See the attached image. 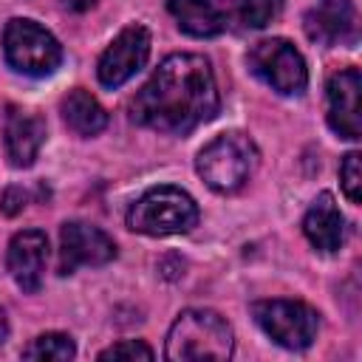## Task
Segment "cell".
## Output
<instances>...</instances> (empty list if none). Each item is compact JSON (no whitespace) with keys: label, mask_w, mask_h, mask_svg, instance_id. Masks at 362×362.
Here are the masks:
<instances>
[{"label":"cell","mask_w":362,"mask_h":362,"mask_svg":"<svg viewBox=\"0 0 362 362\" xmlns=\"http://www.w3.org/2000/svg\"><path fill=\"white\" fill-rule=\"evenodd\" d=\"M218 85L206 57L173 54L130 99V119L141 127L184 136L218 113Z\"/></svg>","instance_id":"1"},{"label":"cell","mask_w":362,"mask_h":362,"mask_svg":"<svg viewBox=\"0 0 362 362\" xmlns=\"http://www.w3.org/2000/svg\"><path fill=\"white\" fill-rule=\"evenodd\" d=\"M232 328L218 311L187 308L167 331L164 356L173 362H221L232 356Z\"/></svg>","instance_id":"2"},{"label":"cell","mask_w":362,"mask_h":362,"mask_svg":"<svg viewBox=\"0 0 362 362\" xmlns=\"http://www.w3.org/2000/svg\"><path fill=\"white\" fill-rule=\"evenodd\" d=\"M257 150L243 133H221L215 136L195 158L198 175L215 192H235L240 189L252 170H255Z\"/></svg>","instance_id":"3"},{"label":"cell","mask_w":362,"mask_h":362,"mask_svg":"<svg viewBox=\"0 0 362 362\" xmlns=\"http://www.w3.org/2000/svg\"><path fill=\"white\" fill-rule=\"evenodd\" d=\"M198 223L195 201L178 187H156L144 192L127 212V226L141 235H178Z\"/></svg>","instance_id":"4"},{"label":"cell","mask_w":362,"mask_h":362,"mask_svg":"<svg viewBox=\"0 0 362 362\" xmlns=\"http://www.w3.org/2000/svg\"><path fill=\"white\" fill-rule=\"evenodd\" d=\"M3 54L6 62L25 76H48L57 71L62 59V48L51 31L40 23L14 17L3 31Z\"/></svg>","instance_id":"5"},{"label":"cell","mask_w":362,"mask_h":362,"mask_svg":"<svg viewBox=\"0 0 362 362\" xmlns=\"http://www.w3.org/2000/svg\"><path fill=\"white\" fill-rule=\"evenodd\" d=\"M255 322L283 348L303 351L317 339L320 314L300 300H257L252 305Z\"/></svg>","instance_id":"6"},{"label":"cell","mask_w":362,"mask_h":362,"mask_svg":"<svg viewBox=\"0 0 362 362\" xmlns=\"http://www.w3.org/2000/svg\"><path fill=\"white\" fill-rule=\"evenodd\" d=\"M246 62H249L252 74L260 76L266 85H272V90H277V93H286V96L303 93L308 85V71H305L303 54L283 37L260 40L257 45H252Z\"/></svg>","instance_id":"7"},{"label":"cell","mask_w":362,"mask_h":362,"mask_svg":"<svg viewBox=\"0 0 362 362\" xmlns=\"http://www.w3.org/2000/svg\"><path fill=\"white\" fill-rule=\"evenodd\" d=\"M116 257V243L102 229L71 221L59 232V274H71L79 266H105Z\"/></svg>","instance_id":"8"},{"label":"cell","mask_w":362,"mask_h":362,"mask_svg":"<svg viewBox=\"0 0 362 362\" xmlns=\"http://www.w3.org/2000/svg\"><path fill=\"white\" fill-rule=\"evenodd\" d=\"M147 57H150V31L144 25H127L99 57V68H96L99 82L105 88L124 85L136 71H141Z\"/></svg>","instance_id":"9"},{"label":"cell","mask_w":362,"mask_h":362,"mask_svg":"<svg viewBox=\"0 0 362 362\" xmlns=\"http://www.w3.org/2000/svg\"><path fill=\"white\" fill-rule=\"evenodd\" d=\"M328 124L342 139L362 136V74L356 68H342L328 76Z\"/></svg>","instance_id":"10"},{"label":"cell","mask_w":362,"mask_h":362,"mask_svg":"<svg viewBox=\"0 0 362 362\" xmlns=\"http://www.w3.org/2000/svg\"><path fill=\"white\" fill-rule=\"evenodd\" d=\"M45 260H48L45 232L25 229V232H17L11 238L8 252H6V269L23 291H28V294L40 291L42 277H45Z\"/></svg>","instance_id":"11"},{"label":"cell","mask_w":362,"mask_h":362,"mask_svg":"<svg viewBox=\"0 0 362 362\" xmlns=\"http://www.w3.org/2000/svg\"><path fill=\"white\" fill-rule=\"evenodd\" d=\"M305 31L314 42L334 45L351 42L356 37V11L351 0H320L317 8L305 14Z\"/></svg>","instance_id":"12"},{"label":"cell","mask_w":362,"mask_h":362,"mask_svg":"<svg viewBox=\"0 0 362 362\" xmlns=\"http://www.w3.org/2000/svg\"><path fill=\"white\" fill-rule=\"evenodd\" d=\"M45 141V122L23 107H8L6 113V153L14 167H31Z\"/></svg>","instance_id":"13"},{"label":"cell","mask_w":362,"mask_h":362,"mask_svg":"<svg viewBox=\"0 0 362 362\" xmlns=\"http://www.w3.org/2000/svg\"><path fill=\"white\" fill-rule=\"evenodd\" d=\"M303 232H305L308 243L320 252H337L342 246L345 221H342V212L334 204L331 192L317 195V201L308 206V212L303 218Z\"/></svg>","instance_id":"14"},{"label":"cell","mask_w":362,"mask_h":362,"mask_svg":"<svg viewBox=\"0 0 362 362\" xmlns=\"http://www.w3.org/2000/svg\"><path fill=\"white\" fill-rule=\"evenodd\" d=\"M167 8L189 37H215L226 28L223 11L209 0H167Z\"/></svg>","instance_id":"15"},{"label":"cell","mask_w":362,"mask_h":362,"mask_svg":"<svg viewBox=\"0 0 362 362\" xmlns=\"http://www.w3.org/2000/svg\"><path fill=\"white\" fill-rule=\"evenodd\" d=\"M62 119L65 124L79 133V136H96L105 130L107 124V113L105 107L96 102V96H90L85 88H74L65 99H62Z\"/></svg>","instance_id":"16"},{"label":"cell","mask_w":362,"mask_h":362,"mask_svg":"<svg viewBox=\"0 0 362 362\" xmlns=\"http://www.w3.org/2000/svg\"><path fill=\"white\" fill-rule=\"evenodd\" d=\"M74 354H76L74 339L59 331L40 334L37 339H31L23 348V359H40V362H68V359H74Z\"/></svg>","instance_id":"17"},{"label":"cell","mask_w":362,"mask_h":362,"mask_svg":"<svg viewBox=\"0 0 362 362\" xmlns=\"http://www.w3.org/2000/svg\"><path fill=\"white\" fill-rule=\"evenodd\" d=\"M280 8H283V0H240L238 11L249 28H263L272 20H277Z\"/></svg>","instance_id":"18"},{"label":"cell","mask_w":362,"mask_h":362,"mask_svg":"<svg viewBox=\"0 0 362 362\" xmlns=\"http://www.w3.org/2000/svg\"><path fill=\"white\" fill-rule=\"evenodd\" d=\"M339 178H342V189H345L348 201L351 204H359L362 201V156L359 153H348L342 158Z\"/></svg>","instance_id":"19"},{"label":"cell","mask_w":362,"mask_h":362,"mask_svg":"<svg viewBox=\"0 0 362 362\" xmlns=\"http://www.w3.org/2000/svg\"><path fill=\"white\" fill-rule=\"evenodd\" d=\"M99 359L102 362H107V359H153V348L144 345L141 339H122V342L105 348L99 354Z\"/></svg>","instance_id":"20"},{"label":"cell","mask_w":362,"mask_h":362,"mask_svg":"<svg viewBox=\"0 0 362 362\" xmlns=\"http://www.w3.org/2000/svg\"><path fill=\"white\" fill-rule=\"evenodd\" d=\"M23 206H25V192L20 187H8L6 195H3V212L6 215H17Z\"/></svg>","instance_id":"21"},{"label":"cell","mask_w":362,"mask_h":362,"mask_svg":"<svg viewBox=\"0 0 362 362\" xmlns=\"http://www.w3.org/2000/svg\"><path fill=\"white\" fill-rule=\"evenodd\" d=\"M62 3H65L71 11H85V8H90L96 0H62Z\"/></svg>","instance_id":"22"},{"label":"cell","mask_w":362,"mask_h":362,"mask_svg":"<svg viewBox=\"0 0 362 362\" xmlns=\"http://www.w3.org/2000/svg\"><path fill=\"white\" fill-rule=\"evenodd\" d=\"M6 337H8V320H6V314H3V308H0V345L6 342Z\"/></svg>","instance_id":"23"}]
</instances>
